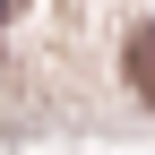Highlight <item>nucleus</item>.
Segmentation results:
<instances>
[{"instance_id":"2","label":"nucleus","mask_w":155,"mask_h":155,"mask_svg":"<svg viewBox=\"0 0 155 155\" xmlns=\"http://www.w3.org/2000/svg\"><path fill=\"white\" fill-rule=\"evenodd\" d=\"M9 9H17V0H0V26H9Z\"/></svg>"},{"instance_id":"1","label":"nucleus","mask_w":155,"mask_h":155,"mask_svg":"<svg viewBox=\"0 0 155 155\" xmlns=\"http://www.w3.org/2000/svg\"><path fill=\"white\" fill-rule=\"evenodd\" d=\"M121 69H129V86H138L147 104H155V26H147V35H129V52H121Z\"/></svg>"}]
</instances>
